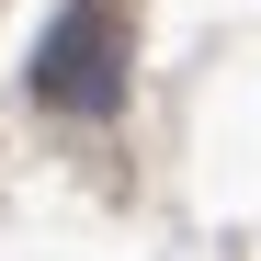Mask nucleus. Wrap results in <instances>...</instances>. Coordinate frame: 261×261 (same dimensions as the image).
Masks as SVG:
<instances>
[{
  "instance_id": "1",
  "label": "nucleus",
  "mask_w": 261,
  "mask_h": 261,
  "mask_svg": "<svg viewBox=\"0 0 261 261\" xmlns=\"http://www.w3.org/2000/svg\"><path fill=\"white\" fill-rule=\"evenodd\" d=\"M125 80H137V0H57V23L23 57V91L57 125H114Z\"/></svg>"
}]
</instances>
